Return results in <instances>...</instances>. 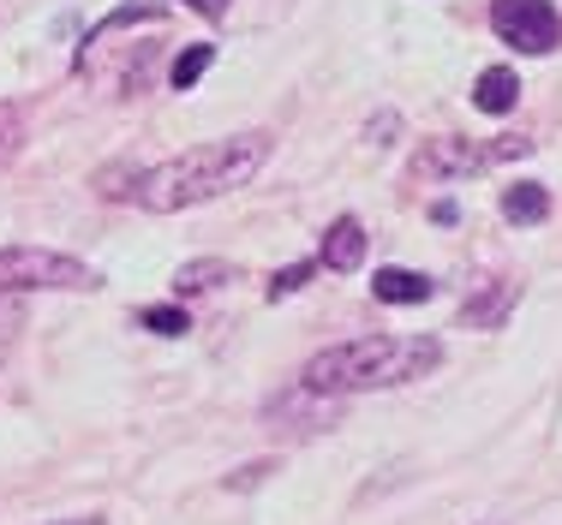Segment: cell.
I'll return each mask as SVG.
<instances>
[{"instance_id":"obj_1","label":"cell","mask_w":562,"mask_h":525,"mask_svg":"<svg viewBox=\"0 0 562 525\" xmlns=\"http://www.w3.org/2000/svg\"><path fill=\"white\" fill-rule=\"evenodd\" d=\"M270 161V132H239V138H216L198 144L186 156H168L156 168H138V185H132V204L150 215H180L198 209L222 192H239V185L258 180V168Z\"/></svg>"},{"instance_id":"obj_2","label":"cell","mask_w":562,"mask_h":525,"mask_svg":"<svg viewBox=\"0 0 562 525\" xmlns=\"http://www.w3.org/2000/svg\"><path fill=\"white\" fill-rule=\"evenodd\" d=\"M443 365V341L431 334H359V341L324 346V353L305 358L300 383L312 395H371V388H401V383H419Z\"/></svg>"},{"instance_id":"obj_3","label":"cell","mask_w":562,"mask_h":525,"mask_svg":"<svg viewBox=\"0 0 562 525\" xmlns=\"http://www.w3.org/2000/svg\"><path fill=\"white\" fill-rule=\"evenodd\" d=\"M0 287L12 293H97L102 275L90 263L43 246H7L0 251Z\"/></svg>"},{"instance_id":"obj_4","label":"cell","mask_w":562,"mask_h":525,"mask_svg":"<svg viewBox=\"0 0 562 525\" xmlns=\"http://www.w3.org/2000/svg\"><path fill=\"white\" fill-rule=\"evenodd\" d=\"M532 156V138H497V144H473V138H425L413 156V180H473V173L497 168V161Z\"/></svg>"},{"instance_id":"obj_5","label":"cell","mask_w":562,"mask_h":525,"mask_svg":"<svg viewBox=\"0 0 562 525\" xmlns=\"http://www.w3.org/2000/svg\"><path fill=\"white\" fill-rule=\"evenodd\" d=\"M491 31L515 54H551L562 43V12L551 0H491Z\"/></svg>"},{"instance_id":"obj_6","label":"cell","mask_w":562,"mask_h":525,"mask_svg":"<svg viewBox=\"0 0 562 525\" xmlns=\"http://www.w3.org/2000/svg\"><path fill=\"white\" fill-rule=\"evenodd\" d=\"M341 419V407H336V395H312V388H293V395H281L263 407V424L270 430H293V436H317V430H336Z\"/></svg>"},{"instance_id":"obj_7","label":"cell","mask_w":562,"mask_h":525,"mask_svg":"<svg viewBox=\"0 0 562 525\" xmlns=\"http://www.w3.org/2000/svg\"><path fill=\"white\" fill-rule=\"evenodd\" d=\"M515 299H520L515 281H503V275H497V281H485V287H479L473 299L461 305V329H497V322L515 311Z\"/></svg>"},{"instance_id":"obj_8","label":"cell","mask_w":562,"mask_h":525,"mask_svg":"<svg viewBox=\"0 0 562 525\" xmlns=\"http://www.w3.org/2000/svg\"><path fill=\"white\" fill-rule=\"evenodd\" d=\"M317 263H324V269H336V275H353V269L366 263V227H359L353 215L329 221V233H324V251H317Z\"/></svg>"},{"instance_id":"obj_9","label":"cell","mask_w":562,"mask_h":525,"mask_svg":"<svg viewBox=\"0 0 562 525\" xmlns=\"http://www.w3.org/2000/svg\"><path fill=\"white\" fill-rule=\"evenodd\" d=\"M371 293H378L383 305H425L437 293V281L419 275V269H378V275H371Z\"/></svg>"},{"instance_id":"obj_10","label":"cell","mask_w":562,"mask_h":525,"mask_svg":"<svg viewBox=\"0 0 562 525\" xmlns=\"http://www.w3.org/2000/svg\"><path fill=\"white\" fill-rule=\"evenodd\" d=\"M515 102H520V78L508 72V66H485V72L473 78V107L479 114H508Z\"/></svg>"},{"instance_id":"obj_11","label":"cell","mask_w":562,"mask_h":525,"mask_svg":"<svg viewBox=\"0 0 562 525\" xmlns=\"http://www.w3.org/2000/svg\"><path fill=\"white\" fill-rule=\"evenodd\" d=\"M503 215L515 227H539L544 215H551V192H544V185H532V180L508 185V192H503Z\"/></svg>"},{"instance_id":"obj_12","label":"cell","mask_w":562,"mask_h":525,"mask_svg":"<svg viewBox=\"0 0 562 525\" xmlns=\"http://www.w3.org/2000/svg\"><path fill=\"white\" fill-rule=\"evenodd\" d=\"M222 281H234V263L227 258H198V263H186L180 275H173V293H210V287H222Z\"/></svg>"},{"instance_id":"obj_13","label":"cell","mask_w":562,"mask_h":525,"mask_svg":"<svg viewBox=\"0 0 562 525\" xmlns=\"http://www.w3.org/2000/svg\"><path fill=\"white\" fill-rule=\"evenodd\" d=\"M210 60H216V48H210V43H192L186 54H173V66H168V84H173V90H192L198 78L210 72Z\"/></svg>"},{"instance_id":"obj_14","label":"cell","mask_w":562,"mask_h":525,"mask_svg":"<svg viewBox=\"0 0 562 525\" xmlns=\"http://www.w3.org/2000/svg\"><path fill=\"white\" fill-rule=\"evenodd\" d=\"M19 329H24V293L0 287V365H7V353H12V341H19Z\"/></svg>"},{"instance_id":"obj_15","label":"cell","mask_w":562,"mask_h":525,"mask_svg":"<svg viewBox=\"0 0 562 525\" xmlns=\"http://www.w3.org/2000/svg\"><path fill=\"white\" fill-rule=\"evenodd\" d=\"M138 322H144L150 334H162V341H173V334L192 329V317H186L180 305H150V311H138Z\"/></svg>"},{"instance_id":"obj_16","label":"cell","mask_w":562,"mask_h":525,"mask_svg":"<svg viewBox=\"0 0 562 525\" xmlns=\"http://www.w3.org/2000/svg\"><path fill=\"white\" fill-rule=\"evenodd\" d=\"M312 275H317V263H312V258H305V263H288V269H276V281H270L263 293H270V299H293V293H300Z\"/></svg>"},{"instance_id":"obj_17","label":"cell","mask_w":562,"mask_h":525,"mask_svg":"<svg viewBox=\"0 0 562 525\" xmlns=\"http://www.w3.org/2000/svg\"><path fill=\"white\" fill-rule=\"evenodd\" d=\"M12 150H19V107L0 102V161H7Z\"/></svg>"},{"instance_id":"obj_18","label":"cell","mask_w":562,"mask_h":525,"mask_svg":"<svg viewBox=\"0 0 562 525\" xmlns=\"http://www.w3.org/2000/svg\"><path fill=\"white\" fill-rule=\"evenodd\" d=\"M270 472H276V466H270V460H251V466H239V472H234V478H227V490H258V483H263V478H270Z\"/></svg>"},{"instance_id":"obj_19","label":"cell","mask_w":562,"mask_h":525,"mask_svg":"<svg viewBox=\"0 0 562 525\" xmlns=\"http://www.w3.org/2000/svg\"><path fill=\"white\" fill-rule=\"evenodd\" d=\"M395 126H401L395 114H378L371 119V144H395Z\"/></svg>"},{"instance_id":"obj_20","label":"cell","mask_w":562,"mask_h":525,"mask_svg":"<svg viewBox=\"0 0 562 525\" xmlns=\"http://www.w3.org/2000/svg\"><path fill=\"white\" fill-rule=\"evenodd\" d=\"M186 7L204 12V19H227V7H234V0H186Z\"/></svg>"},{"instance_id":"obj_21","label":"cell","mask_w":562,"mask_h":525,"mask_svg":"<svg viewBox=\"0 0 562 525\" xmlns=\"http://www.w3.org/2000/svg\"><path fill=\"white\" fill-rule=\"evenodd\" d=\"M55 525H109V520H55Z\"/></svg>"}]
</instances>
